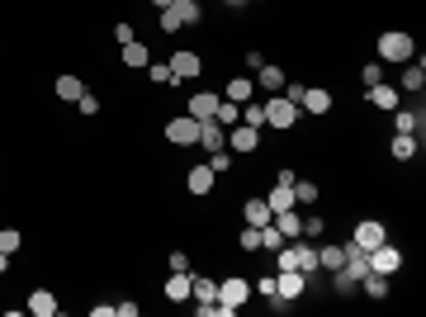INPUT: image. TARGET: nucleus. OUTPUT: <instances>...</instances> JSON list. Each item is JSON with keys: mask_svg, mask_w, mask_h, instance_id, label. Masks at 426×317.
<instances>
[{"mask_svg": "<svg viewBox=\"0 0 426 317\" xmlns=\"http://www.w3.org/2000/svg\"><path fill=\"white\" fill-rule=\"evenodd\" d=\"M350 241H355L360 251H374V246H384V241H389V227H384L379 218H365V222H355Z\"/></svg>", "mask_w": 426, "mask_h": 317, "instance_id": "nucleus-5", "label": "nucleus"}, {"mask_svg": "<svg viewBox=\"0 0 426 317\" xmlns=\"http://www.w3.org/2000/svg\"><path fill=\"white\" fill-rule=\"evenodd\" d=\"M360 80H365V90H369V85H379V80H384V71H379V62H369L360 71Z\"/></svg>", "mask_w": 426, "mask_h": 317, "instance_id": "nucleus-38", "label": "nucleus"}, {"mask_svg": "<svg viewBox=\"0 0 426 317\" xmlns=\"http://www.w3.org/2000/svg\"><path fill=\"white\" fill-rule=\"evenodd\" d=\"M341 261H346V251H341V246H317V265H322V270H331V275H336V270H341Z\"/></svg>", "mask_w": 426, "mask_h": 317, "instance_id": "nucleus-25", "label": "nucleus"}, {"mask_svg": "<svg viewBox=\"0 0 426 317\" xmlns=\"http://www.w3.org/2000/svg\"><path fill=\"white\" fill-rule=\"evenodd\" d=\"M261 246H266V251H280V246H284V237H280V227H275V222L261 227Z\"/></svg>", "mask_w": 426, "mask_h": 317, "instance_id": "nucleus-35", "label": "nucleus"}, {"mask_svg": "<svg viewBox=\"0 0 426 317\" xmlns=\"http://www.w3.org/2000/svg\"><path fill=\"white\" fill-rule=\"evenodd\" d=\"M189 289H194V275H189V270H171V280H166V299H171V303H185Z\"/></svg>", "mask_w": 426, "mask_h": 317, "instance_id": "nucleus-14", "label": "nucleus"}, {"mask_svg": "<svg viewBox=\"0 0 426 317\" xmlns=\"http://www.w3.org/2000/svg\"><path fill=\"white\" fill-rule=\"evenodd\" d=\"M90 317H114V303H90Z\"/></svg>", "mask_w": 426, "mask_h": 317, "instance_id": "nucleus-46", "label": "nucleus"}, {"mask_svg": "<svg viewBox=\"0 0 426 317\" xmlns=\"http://www.w3.org/2000/svg\"><path fill=\"white\" fill-rule=\"evenodd\" d=\"M360 285H365V294H369V299H384V294H389V280H384V275H374V270L365 275Z\"/></svg>", "mask_w": 426, "mask_h": 317, "instance_id": "nucleus-32", "label": "nucleus"}, {"mask_svg": "<svg viewBox=\"0 0 426 317\" xmlns=\"http://www.w3.org/2000/svg\"><path fill=\"white\" fill-rule=\"evenodd\" d=\"M152 5H157V10H166V5H175V0H152Z\"/></svg>", "mask_w": 426, "mask_h": 317, "instance_id": "nucleus-49", "label": "nucleus"}, {"mask_svg": "<svg viewBox=\"0 0 426 317\" xmlns=\"http://www.w3.org/2000/svg\"><path fill=\"white\" fill-rule=\"evenodd\" d=\"M261 109H266V128H275V133H289V128L299 124V104H289L284 95H266L261 100Z\"/></svg>", "mask_w": 426, "mask_h": 317, "instance_id": "nucleus-3", "label": "nucleus"}, {"mask_svg": "<svg viewBox=\"0 0 426 317\" xmlns=\"http://www.w3.org/2000/svg\"><path fill=\"white\" fill-rule=\"evenodd\" d=\"M119 57H124V66H133V71H142V66L152 62L147 43H138V38H133V43H124V48H119Z\"/></svg>", "mask_w": 426, "mask_h": 317, "instance_id": "nucleus-18", "label": "nucleus"}, {"mask_svg": "<svg viewBox=\"0 0 426 317\" xmlns=\"http://www.w3.org/2000/svg\"><path fill=\"white\" fill-rule=\"evenodd\" d=\"M161 33H180V24H175L171 10H161Z\"/></svg>", "mask_w": 426, "mask_h": 317, "instance_id": "nucleus-44", "label": "nucleus"}, {"mask_svg": "<svg viewBox=\"0 0 426 317\" xmlns=\"http://www.w3.org/2000/svg\"><path fill=\"white\" fill-rule=\"evenodd\" d=\"M422 85H426V66L417 62V66H408V71H403V90H412V95H422Z\"/></svg>", "mask_w": 426, "mask_h": 317, "instance_id": "nucleus-28", "label": "nucleus"}, {"mask_svg": "<svg viewBox=\"0 0 426 317\" xmlns=\"http://www.w3.org/2000/svg\"><path fill=\"white\" fill-rule=\"evenodd\" d=\"M256 85H261V90H266V95H280V90H284V80H289V76H284V66H275V62H266V66H261V71H256Z\"/></svg>", "mask_w": 426, "mask_h": 317, "instance_id": "nucleus-10", "label": "nucleus"}, {"mask_svg": "<svg viewBox=\"0 0 426 317\" xmlns=\"http://www.w3.org/2000/svg\"><path fill=\"white\" fill-rule=\"evenodd\" d=\"M171 76L175 80H194L199 71H204V62H199V52H189V48H180V52H171Z\"/></svg>", "mask_w": 426, "mask_h": 317, "instance_id": "nucleus-7", "label": "nucleus"}, {"mask_svg": "<svg viewBox=\"0 0 426 317\" xmlns=\"http://www.w3.org/2000/svg\"><path fill=\"white\" fill-rule=\"evenodd\" d=\"M252 299V280H242V275H227V280H223L218 285V317H237V308H242V303Z\"/></svg>", "mask_w": 426, "mask_h": 317, "instance_id": "nucleus-2", "label": "nucleus"}, {"mask_svg": "<svg viewBox=\"0 0 426 317\" xmlns=\"http://www.w3.org/2000/svg\"><path fill=\"white\" fill-rule=\"evenodd\" d=\"M398 265H403V251H398L394 241H384V246H374V251H369V270H374V275H384V280H389V275H398Z\"/></svg>", "mask_w": 426, "mask_h": 317, "instance_id": "nucleus-6", "label": "nucleus"}, {"mask_svg": "<svg viewBox=\"0 0 426 317\" xmlns=\"http://www.w3.org/2000/svg\"><path fill=\"white\" fill-rule=\"evenodd\" d=\"M166 10L175 15V24H180V29H189V24H199V19H204L199 0H175V5H166Z\"/></svg>", "mask_w": 426, "mask_h": 317, "instance_id": "nucleus-17", "label": "nucleus"}, {"mask_svg": "<svg viewBox=\"0 0 426 317\" xmlns=\"http://www.w3.org/2000/svg\"><path fill=\"white\" fill-rule=\"evenodd\" d=\"M189 299H194V303H213V299H218V285H213V280H199V275H194V289H189Z\"/></svg>", "mask_w": 426, "mask_h": 317, "instance_id": "nucleus-27", "label": "nucleus"}, {"mask_svg": "<svg viewBox=\"0 0 426 317\" xmlns=\"http://www.w3.org/2000/svg\"><path fill=\"white\" fill-rule=\"evenodd\" d=\"M227 147H232V152H256V147H261V128L232 124V128H227Z\"/></svg>", "mask_w": 426, "mask_h": 317, "instance_id": "nucleus-8", "label": "nucleus"}, {"mask_svg": "<svg viewBox=\"0 0 426 317\" xmlns=\"http://www.w3.org/2000/svg\"><path fill=\"white\" fill-rule=\"evenodd\" d=\"M322 227H327V222H322V218H317V213H313V218L303 222V237H322Z\"/></svg>", "mask_w": 426, "mask_h": 317, "instance_id": "nucleus-41", "label": "nucleus"}, {"mask_svg": "<svg viewBox=\"0 0 426 317\" xmlns=\"http://www.w3.org/2000/svg\"><path fill=\"white\" fill-rule=\"evenodd\" d=\"M379 57L384 62H398V66H408L412 57H417V38L403 29H389V33H379Z\"/></svg>", "mask_w": 426, "mask_h": 317, "instance_id": "nucleus-1", "label": "nucleus"}, {"mask_svg": "<svg viewBox=\"0 0 426 317\" xmlns=\"http://www.w3.org/2000/svg\"><path fill=\"white\" fill-rule=\"evenodd\" d=\"M252 95H256V80H252V76H232V80H227V95H223V100H237V104H247Z\"/></svg>", "mask_w": 426, "mask_h": 317, "instance_id": "nucleus-21", "label": "nucleus"}, {"mask_svg": "<svg viewBox=\"0 0 426 317\" xmlns=\"http://www.w3.org/2000/svg\"><path fill=\"white\" fill-rule=\"evenodd\" d=\"M252 294H261V299H275V275H261L252 285Z\"/></svg>", "mask_w": 426, "mask_h": 317, "instance_id": "nucleus-37", "label": "nucleus"}, {"mask_svg": "<svg viewBox=\"0 0 426 317\" xmlns=\"http://www.w3.org/2000/svg\"><path fill=\"white\" fill-rule=\"evenodd\" d=\"M166 143H175V147H199V119L175 114L171 124H166Z\"/></svg>", "mask_w": 426, "mask_h": 317, "instance_id": "nucleus-4", "label": "nucleus"}, {"mask_svg": "<svg viewBox=\"0 0 426 317\" xmlns=\"http://www.w3.org/2000/svg\"><path fill=\"white\" fill-rule=\"evenodd\" d=\"M237 246H242V251H261V227H252V222H247V227L237 232Z\"/></svg>", "mask_w": 426, "mask_h": 317, "instance_id": "nucleus-31", "label": "nucleus"}, {"mask_svg": "<svg viewBox=\"0 0 426 317\" xmlns=\"http://www.w3.org/2000/svg\"><path fill=\"white\" fill-rule=\"evenodd\" d=\"M317 194H322V190H317L313 180H294V204H308V208H313Z\"/></svg>", "mask_w": 426, "mask_h": 317, "instance_id": "nucleus-29", "label": "nucleus"}, {"mask_svg": "<svg viewBox=\"0 0 426 317\" xmlns=\"http://www.w3.org/2000/svg\"><path fill=\"white\" fill-rule=\"evenodd\" d=\"M398 95H403V90H398V85H389V80H379V85H369V90H365V100H369L374 109H389V114L398 109Z\"/></svg>", "mask_w": 426, "mask_h": 317, "instance_id": "nucleus-9", "label": "nucleus"}, {"mask_svg": "<svg viewBox=\"0 0 426 317\" xmlns=\"http://www.w3.org/2000/svg\"><path fill=\"white\" fill-rule=\"evenodd\" d=\"M147 76L161 80V85H175V76H171V66H166V62H147Z\"/></svg>", "mask_w": 426, "mask_h": 317, "instance_id": "nucleus-36", "label": "nucleus"}, {"mask_svg": "<svg viewBox=\"0 0 426 317\" xmlns=\"http://www.w3.org/2000/svg\"><path fill=\"white\" fill-rule=\"evenodd\" d=\"M166 265H171V270H189V256L185 251H171V256H166Z\"/></svg>", "mask_w": 426, "mask_h": 317, "instance_id": "nucleus-42", "label": "nucleus"}, {"mask_svg": "<svg viewBox=\"0 0 426 317\" xmlns=\"http://www.w3.org/2000/svg\"><path fill=\"white\" fill-rule=\"evenodd\" d=\"M242 124L266 128V109H261V100H247V104H242Z\"/></svg>", "mask_w": 426, "mask_h": 317, "instance_id": "nucleus-30", "label": "nucleus"}, {"mask_svg": "<svg viewBox=\"0 0 426 317\" xmlns=\"http://www.w3.org/2000/svg\"><path fill=\"white\" fill-rule=\"evenodd\" d=\"M185 185H189V194H194V199H204V194L213 190V171H208V161H204V166H189Z\"/></svg>", "mask_w": 426, "mask_h": 317, "instance_id": "nucleus-15", "label": "nucleus"}, {"mask_svg": "<svg viewBox=\"0 0 426 317\" xmlns=\"http://www.w3.org/2000/svg\"><path fill=\"white\" fill-rule=\"evenodd\" d=\"M52 90H57V100H66V104H76V100L85 95L81 76H57V85H52Z\"/></svg>", "mask_w": 426, "mask_h": 317, "instance_id": "nucleus-23", "label": "nucleus"}, {"mask_svg": "<svg viewBox=\"0 0 426 317\" xmlns=\"http://www.w3.org/2000/svg\"><path fill=\"white\" fill-rule=\"evenodd\" d=\"M5 270H10V256H5V251H0V275H5Z\"/></svg>", "mask_w": 426, "mask_h": 317, "instance_id": "nucleus-48", "label": "nucleus"}, {"mask_svg": "<svg viewBox=\"0 0 426 317\" xmlns=\"http://www.w3.org/2000/svg\"><path fill=\"white\" fill-rule=\"evenodd\" d=\"M266 204H270V213H284V208H299V204H294V185H275V190L266 194Z\"/></svg>", "mask_w": 426, "mask_h": 317, "instance_id": "nucleus-22", "label": "nucleus"}, {"mask_svg": "<svg viewBox=\"0 0 426 317\" xmlns=\"http://www.w3.org/2000/svg\"><path fill=\"white\" fill-rule=\"evenodd\" d=\"M194 317H218V303H194Z\"/></svg>", "mask_w": 426, "mask_h": 317, "instance_id": "nucleus-45", "label": "nucleus"}, {"mask_svg": "<svg viewBox=\"0 0 426 317\" xmlns=\"http://www.w3.org/2000/svg\"><path fill=\"white\" fill-rule=\"evenodd\" d=\"M76 104H81V114H85V119H90V114H100V100H95V95H90V90H85V95H81V100H76Z\"/></svg>", "mask_w": 426, "mask_h": 317, "instance_id": "nucleus-39", "label": "nucleus"}, {"mask_svg": "<svg viewBox=\"0 0 426 317\" xmlns=\"http://www.w3.org/2000/svg\"><path fill=\"white\" fill-rule=\"evenodd\" d=\"M19 246H24V237H19V227H0V251H5V256H15Z\"/></svg>", "mask_w": 426, "mask_h": 317, "instance_id": "nucleus-33", "label": "nucleus"}, {"mask_svg": "<svg viewBox=\"0 0 426 317\" xmlns=\"http://www.w3.org/2000/svg\"><path fill=\"white\" fill-rule=\"evenodd\" d=\"M227 166H232V152H227V147H218V152H208V171H213V175H223Z\"/></svg>", "mask_w": 426, "mask_h": 317, "instance_id": "nucleus-34", "label": "nucleus"}, {"mask_svg": "<svg viewBox=\"0 0 426 317\" xmlns=\"http://www.w3.org/2000/svg\"><path fill=\"white\" fill-rule=\"evenodd\" d=\"M24 308H29L33 317H57V294H52V289H33Z\"/></svg>", "mask_w": 426, "mask_h": 317, "instance_id": "nucleus-12", "label": "nucleus"}, {"mask_svg": "<svg viewBox=\"0 0 426 317\" xmlns=\"http://www.w3.org/2000/svg\"><path fill=\"white\" fill-rule=\"evenodd\" d=\"M422 109H394V133H422Z\"/></svg>", "mask_w": 426, "mask_h": 317, "instance_id": "nucleus-20", "label": "nucleus"}, {"mask_svg": "<svg viewBox=\"0 0 426 317\" xmlns=\"http://www.w3.org/2000/svg\"><path fill=\"white\" fill-rule=\"evenodd\" d=\"M223 128H232V124H242V104L237 100H218V114H213Z\"/></svg>", "mask_w": 426, "mask_h": 317, "instance_id": "nucleus-26", "label": "nucleus"}, {"mask_svg": "<svg viewBox=\"0 0 426 317\" xmlns=\"http://www.w3.org/2000/svg\"><path fill=\"white\" fill-rule=\"evenodd\" d=\"M114 43H119V48L133 43V24H114Z\"/></svg>", "mask_w": 426, "mask_h": 317, "instance_id": "nucleus-40", "label": "nucleus"}, {"mask_svg": "<svg viewBox=\"0 0 426 317\" xmlns=\"http://www.w3.org/2000/svg\"><path fill=\"white\" fill-rule=\"evenodd\" d=\"M218 100H223V95H213V90L189 95V119H199V124H204V119H213V114H218Z\"/></svg>", "mask_w": 426, "mask_h": 317, "instance_id": "nucleus-11", "label": "nucleus"}, {"mask_svg": "<svg viewBox=\"0 0 426 317\" xmlns=\"http://www.w3.org/2000/svg\"><path fill=\"white\" fill-rule=\"evenodd\" d=\"M275 227H280V237L284 241H294V237H303V218H299V208H284V213H275Z\"/></svg>", "mask_w": 426, "mask_h": 317, "instance_id": "nucleus-16", "label": "nucleus"}, {"mask_svg": "<svg viewBox=\"0 0 426 317\" xmlns=\"http://www.w3.org/2000/svg\"><path fill=\"white\" fill-rule=\"evenodd\" d=\"M223 5H227V10H242V5H247V0H223Z\"/></svg>", "mask_w": 426, "mask_h": 317, "instance_id": "nucleus-47", "label": "nucleus"}, {"mask_svg": "<svg viewBox=\"0 0 426 317\" xmlns=\"http://www.w3.org/2000/svg\"><path fill=\"white\" fill-rule=\"evenodd\" d=\"M242 218L252 222V227H266V222L275 218V213H270V204H266V199H247V204H242Z\"/></svg>", "mask_w": 426, "mask_h": 317, "instance_id": "nucleus-19", "label": "nucleus"}, {"mask_svg": "<svg viewBox=\"0 0 426 317\" xmlns=\"http://www.w3.org/2000/svg\"><path fill=\"white\" fill-rule=\"evenodd\" d=\"M299 109H308V114H327V109H331V90H322V85H303Z\"/></svg>", "mask_w": 426, "mask_h": 317, "instance_id": "nucleus-13", "label": "nucleus"}, {"mask_svg": "<svg viewBox=\"0 0 426 317\" xmlns=\"http://www.w3.org/2000/svg\"><path fill=\"white\" fill-rule=\"evenodd\" d=\"M114 313H119V317H138V303L124 299V303H114Z\"/></svg>", "mask_w": 426, "mask_h": 317, "instance_id": "nucleus-43", "label": "nucleus"}, {"mask_svg": "<svg viewBox=\"0 0 426 317\" xmlns=\"http://www.w3.org/2000/svg\"><path fill=\"white\" fill-rule=\"evenodd\" d=\"M398 161H412L417 157V133H394V147H389Z\"/></svg>", "mask_w": 426, "mask_h": 317, "instance_id": "nucleus-24", "label": "nucleus"}]
</instances>
